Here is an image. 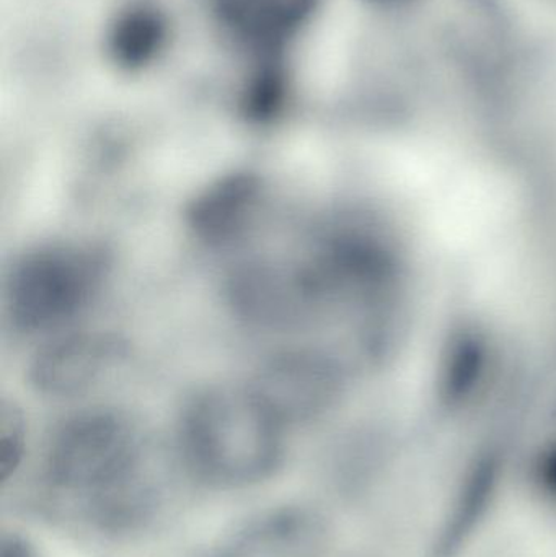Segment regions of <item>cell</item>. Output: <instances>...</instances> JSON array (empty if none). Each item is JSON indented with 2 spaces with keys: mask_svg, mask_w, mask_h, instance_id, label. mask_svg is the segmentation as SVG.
I'll list each match as a JSON object with an SVG mask.
<instances>
[{
  "mask_svg": "<svg viewBox=\"0 0 556 557\" xmlns=\"http://www.w3.org/2000/svg\"><path fill=\"white\" fill-rule=\"evenodd\" d=\"M284 425L247 388H209L183 411L180 445L186 467L202 483L244 490L280 468Z\"/></svg>",
  "mask_w": 556,
  "mask_h": 557,
  "instance_id": "obj_1",
  "label": "cell"
},
{
  "mask_svg": "<svg viewBox=\"0 0 556 557\" xmlns=\"http://www.w3.org/2000/svg\"><path fill=\"white\" fill-rule=\"evenodd\" d=\"M46 476L95 525L129 506L149 483L136 428L113 409L67 419L49 444Z\"/></svg>",
  "mask_w": 556,
  "mask_h": 557,
  "instance_id": "obj_2",
  "label": "cell"
},
{
  "mask_svg": "<svg viewBox=\"0 0 556 557\" xmlns=\"http://www.w3.org/2000/svg\"><path fill=\"white\" fill-rule=\"evenodd\" d=\"M107 268L103 251L90 245L46 244L26 251L7 285L13 326L38 334L71 323L97 297Z\"/></svg>",
  "mask_w": 556,
  "mask_h": 557,
  "instance_id": "obj_3",
  "label": "cell"
},
{
  "mask_svg": "<svg viewBox=\"0 0 556 557\" xmlns=\"http://www.w3.org/2000/svg\"><path fill=\"white\" fill-rule=\"evenodd\" d=\"M250 388L286 428L312 421L332 408L339 395V375L322 354L294 350L271 359Z\"/></svg>",
  "mask_w": 556,
  "mask_h": 557,
  "instance_id": "obj_4",
  "label": "cell"
},
{
  "mask_svg": "<svg viewBox=\"0 0 556 557\" xmlns=\"http://www.w3.org/2000/svg\"><path fill=\"white\" fill-rule=\"evenodd\" d=\"M333 529L312 506L271 507L242 523L224 549L228 557H325Z\"/></svg>",
  "mask_w": 556,
  "mask_h": 557,
  "instance_id": "obj_5",
  "label": "cell"
},
{
  "mask_svg": "<svg viewBox=\"0 0 556 557\" xmlns=\"http://www.w3.org/2000/svg\"><path fill=\"white\" fill-rule=\"evenodd\" d=\"M319 0H211V12L235 46L257 59L281 52L309 25Z\"/></svg>",
  "mask_w": 556,
  "mask_h": 557,
  "instance_id": "obj_6",
  "label": "cell"
},
{
  "mask_svg": "<svg viewBox=\"0 0 556 557\" xmlns=\"http://www.w3.org/2000/svg\"><path fill=\"white\" fill-rule=\"evenodd\" d=\"M118 357L116 341L103 334H65L46 343L33 357L29 383L52 398L81 395L103 379Z\"/></svg>",
  "mask_w": 556,
  "mask_h": 557,
  "instance_id": "obj_7",
  "label": "cell"
},
{
  "mask_svg": "<svg viewBox=\"0 0 556 557\" xmlns=\"http://www.w3.org/2000/svg\"><path fill=\"white\" fill-rule=\"evenodd\" d=\"M231 297L242 317L263 326L299 320L320 300L306 267L293 270L261 261L247 264L234 274Z\"/></svg>",
  "mask_w": 556,
  "mask_h": 557,
  "instance_id": "obj_8",
  "label": "cell"
},
{
  "mask_svg": "<svg viewBox=\"0 0 556 557\" xmlns=\"http://www.w3.org/2000/svg\"><path fill=\"white\" fill-rule=\"evenodd\" d=\"M260 201L258 176L248 172L222 176L199 193L189 206V228L206 244H231L247 231Z\"/></svg>",
  "mask_w": 556,
  "mask_h": 557,
  "instance_id": "obj_9",
  "label": "cell"
},
{
  "mask_svg": "<svg viewBox=\"0 0 556 557\" xmlns=\"http://www.w3.org/2000/svg\"><path fill=\"white\" fill-rule=\"evenodd\" d=\"M172 23L159 3L133 0L111 20L104 39L108 58L124 72L146 71L165 54Z\"/></svg>",
  "mask_w": 556,
  "mask_h": 557,
  "instance_id": "obj_10",
  "label": "cell"
},
{
  "mask_svg": "<svg viewBox=\"0 0 556 557\" xmlns=\"http://www.w3.org/2000/svg\"><path fill=\"white\" fill-rule=\"evenodd\" d=\"M499 481V463L490 458L480 460L467 471L441 520L433 557L459 556L472 542L498 496Z\"/></svg>",
  "mask_w": 556,
  "mask_h": 557,
  "instance_id": "obj_11",
  "label": "cell"
},
{
  "mask_svg": "<svg viewBox=\"0 0 556 557\" xmlns=\"http://www.w3.org/2000/svg\"><path fill=\"white\" fill-rule=\"evenodd\" d=\"M26 425L15 406L3 405L0 414V484H7L25 458Z\"/></svg>",
  "mask_w": 556,
  "mask_h": 557,
  "instance_id": "obj_12",
  "label": "cell"
},
{
  "mask_svg": "<svg viewBox=\"0 0 556 557\" xmlns=\"http://www.w3.org/2000/svg\"><path fill=\"white\" fill-rule=\"evenodd\" d=\"M529 496L556 519V441L542 447L526 470Z\"/></svg>",
  "mask_w": 556,
  "mask_h": 557,
  "instance_id": "obj_13",
  "label": "cell"
},
{
  "mask_svg": "<svg viewBox=\"0 0 556 557\" xmlns=\"http://www.w3.org/2000/svg\"><path fill=\"white\" fill-rule=\"evenodd\" d=\"M0 557H39L35 546L18 533H5L0 540Z\"/></svg>",
  "mask_w": 556,
  "mask_h": 557,
  "instance_id": "obj_14",
  "label": "cell"
},
{
  "mask_svg": "<svg viewBox=\"0 0 556 557\" xmlns=\"http://www.w3.org/2000/svg\"><path fill=\"white\" fill-rule=\"evenodd\" d=\"M205 557H228L227 555H225V553H219V555H214V556H205Z\"/></svg>",
  "mask_w": 556,
  "mask_h": 557,
  "instance_id": "obj_15",
  "label": "cell"
},
{
  "mask_svg": "<svg viewBox=\"0 0 556 557\" xmlns=\"http://www.w3.org/2000/svg\"><path fill=\"white\" fill-rule=\"evenodd\" d=\"M378 2H391V0H378Z\"/></svg>",
  "mask_w": 556,
  "mask_h": 557,
  "instance_id": "obj_16",
  "label": "cell"
}]
</instances>
